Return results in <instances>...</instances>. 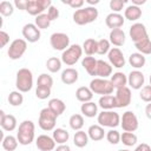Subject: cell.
Returning <instances> with one entry per match:
<instances>
[{"instance_id":"obj_51","label":"cell","mask_w":151,"mask_h":151,"mask_svg":"<svg viewBox=\"0 0 151 151\" xmlns=\"http://www.w3.org/2000/svg\"><path fill=\"white\" fill-rule=\"evenodd\" d=\"M9 42V34L5 31H0V45H1V48L5 47L7 44Z\"/></svg>"},{"instance_id":"obj_24","label":"cell","mask_w":151,"mask_h":151,"mask_svg":"<svg viewBox=\"0 0 151 151\" xmlns=\"http://www.w3.org/2000/svg\"><path fill=\"white\" fill-rule=\"evenodd\" d=\"M87 134H88V138L91 140H93V142H99L106 136V133L104 131V127L100 126L99 124L91 125L88 127V130H87Z\"/></svg>"},{"instance_id":"obj_34","label":"cell","mask_w":151,"mask_h":151,"mask_svg":"<svg viewBox=\"0 0 151 151\" xmlns=\"http://www.w3.org/2000/svg\"><path fill=\"white\" fill-rule=\"evenodd\" d=\"M1 145H2V149L6 151H14V150H17L19 142H18L17 137L8 134V136H5V138L1 140Z\"/></svg>"},{"instance_id":"obj_47","label":"cell","mask_w":151,"mask_h":151,"mask_svg":"<svg viewBox=\"0 0 151 151\" xmlns=\"http://www.w3.org/2000/svg\"><path fill=\"white\" fill-rule=\"evenodd\" d=\"M139 97L145 103H151V85H144L140 88Z\"/></svg>"},{"instance_id":"obj_32","label":"cell","mask_w":151,"mask_h":151,"mask_svg":"<svg viewBox=\"0 0 151 151\" xmlns=\"http://www.w3.org/2000/svg\"><path fill=\"white\" fill-rule=\"evenodd\" d=\"M98 105L103 109V110H113L114 107H117V103H116V98L114 96H101L99 98Z\"/></svg>"},{"instance_id":"obj_1","label":"cell","mask_w":151,"mask_h":151,"mask_svg":"<svg viewBox=\"0 0 151 151\" xmlns=\"http://www.w3.org/2000/svg\"><path fill=\"white\" fill-rule=\"evenodd\" d=\"M98 15H99V12L94 6H86V7L74 11L72 18L77 25L84 26V25L96 21L98 19Z\"/></svg>"},{"instance_id":"obj_36","label":"cell","mask_w":151,"mask_h":151,"mask_svg":"<svg viewBox=\"0 0 151 151\" xmlns=\"http://www.w3.org/2000/svg\"><path fill=\"white\" fill-rule=\"evenodd\" d=\"M84 117L83 114H79V113H76V114H72L68 119V124H70V127L74 131H79L83 129L84 126Z\"/></svg>"},{"instance_id":"obj_56","label":"cell","mask_w":151,"mask_h":151,"mask_svg":"<svg viewBox=\"0 0 151 151\" xmlns=\"http://www.w3.org/2000/svg\"><path fill=\"white\" fill-rule=\"evenodd\" d=\"M146 2V0H132V5H134V6H140V5H144Z\"/></svg>"},{"instance_id":"obj_12","label":"cell","mask_w":151,"mask_h":151,"mask_svg":"<svg viewBox=\"0 0 151 151\" xmlns=\"http://www.w3.org/2000/svg\"><path fill=\"white\" fill-rule=\"evenodd\" d=\"M116 103H117V107L118 109H123V107H126L131 104V100H132V94H131V88L125 86V87H122V88H118L116 91Z\"/></svg>"},{"instance_id":"obj_14","label":"cell","mask_w":151,"mask_h":151,"mask_svg":"<svg viewBox=\"0 0 151 151\" xmlns=\"http://www.w3.org/2000/svg\"><path fill=\"white\" fill-rule=\"evenodd\" d=\"M129 34H130L131 40H132L134 44L149 37V35H147L146 27H145V25L142 24V22H134V24L130 27Z\"/></svg>"},{"instance_id":"obj_35","label":"cell","mask_w":151,"mask_h":151,"mask_svg":"<svg viewBox=\"0 0 151 151\" xmlns=\"http://www.w3.org/2000/svg\"><path fill=\"white\" fill-rule=\"evenodd\" d=\"M83 51L87 54V55H93L97 53L98 51V40L93 39V38H88L84 41L83 44Z\"/></svg>"},{"instance_id":"obj_43","label":"cell","mask_w":151,"mask_h":151,"mask_svg":"<svg viewBox=\"0 0 151 151\" xmlns=\"http://www.w3.org/2000/svg\"><path fill=\"white\" fill-rule=\"evenodd\" d=\"M111 50V42L109 39H100L98 40V51H97V54H100V55H104L106 53H109Z\"/></svg>"},{"instance_id":"obj_10","label":"cell","mask_w":151,"mask_h":151,"mask_svg":"<svg viewBox=\"0 0 151 151\" xmlns=\"http://www.w3.org/2000/svg\"><path fill=\"white\" fill-rule=\"evenodd\" d=\"M52 6L51 0H27L26 12L31 15L38 17L44 13L45 9H48Z\"/></svg>"},{"instance_id":"obj_8","label":"cell","mask_w":151,"mask_h":151,"mask_svg":"<svg viewBox=\"0 0 151 151\" xmlns=\"http://www.w3.org/2000/svg\"><path fill=\"white\" fill-rule=\"evenodd\" d=\"M27 50V41L25 39H14L7 50V54L9 59L12 60H18L20 59Z\"/></svg>"},{"instance_id":"obj_53","label":"cell","mask_w":151,"mask_h":151,"mask_svg":"<svg viewBox=\"0 0 151 151\" xmlns=\"http://www.w3.org/2000/svg\"><path fill=\"white\" fill-rule=\"evenodd\" d=\"M134 151H151V146L149 144H146V143H142V144L136 146Z\"/></svg>"},{"instance_id":"obj_40","label":"cell","mask_w":151,"mask_h":151,"mask_svg":"<svg viewBox=\"0 0 151 151\" xmlns=\"http://www.w3.org/2000/svg\"><path fill=\"white\" fill-rule=\"evenodd\" d=\"M34 24L37 25V27H38L39 29H46V28L50 27V25H51V20H50V18H48L47 13H42V14L35 17V19H34Z\"/></svg>"},{"instance_id":"obj_15","label":"cell","mask_w":151,"mask_h":151,"mask_svg":"<svg viewBox=\"0 0 151 151\" xmlns=\"http://www.w3.org/2000/svg\"><path fill=\"white\" fill-rule=\"evenodd\" d=\"M107 58L110 64L112 65V67L116 68H122L125 66V57L123 54V52L120 51V48L118 47H112L110 50V52L107 53Z\"/></svg>"},{"instance_id":"obj_49","label":"cell","mask_w":151,"mask_h":151,"mask_svg":"<svg viewBox=\"0 0 151 151\" xmlns=\"http://www.w3.org/2000/svg\"><path fill=\"white\" fill-rule=\"evenodd\" d=\"M63 4L68 5L70 7H72V8H74V9L77 11V9H79V8H83L85 1H84V0H68V1L63 0Z\"/></svg>"},{"instance_id":"obj_30","label":"cell","mask_w":151,"mask_h":151,"mask_svg":"<svg viewBox=\"0 0 151 151\" xmlns=\"http://www.w3.org/2000/svg\"><path fill=\"white\" fill-rule=\"evenodd\" d=\"M146 63V59H145V55L139 53V52H134V53H131L130 57H129V64L134 67L136 70L138 68H142Z\"/></svg>"},{"instance_id":"obj_31","label":"cell","mask_w":151,"mask_h":151,"mask_svg":"<svg viewBox=\"0 0 151 151\" xmlns=\"http://www.w3.org/2000/svg\"><path fill=\"white\" fill-rule=\"evenodd\" d=\"M52 137H53L54 142L60 145V144H66V143L68 142V139H70V133H68L65 129H63V127H57V129L53 130Z\"/></svg>"},{"instance_id":"obj_2","label":"cell","mask_w":151,"mask_h":151,"mask_svg":"<svg viewBox=\"0 0 151 151\" xmlns=\"http://www.w3.org/2000/svg\"><path fill=\"white\" fill-rule=\"evenodd\" d=\"M34 132H35V125L32 120H24L19 124L17 138L19 144L21 145H29L34 140Z\"/></svg>"},{"instance_id":"obj_17","label":"cell","mask_w":151,"mask_h":151,"mask_svg":"<svg viewBox=\"0 0 151 151\" xmlns=\"http://www.w3.org/2000/svg\"><path fill=\"white\" fill-rule=\"evenodd\" d=\"M17 118L13 114H6L4 110H0V125L4 131H14L17 129Z\"/></svg>"},{"instance_id":"obj_42","label":"cell","mask_w":151,"mask_h":151,"mask_svg":"<svg viewBox=\"0 0 151 151\" xmlns=\"http://www.w3.org/2000/svg\"><path fill=\"white\" fill-rule=\"evenodd\" d=\"M13 12H14V4L6 0L0 2V14L2 17H11Z\"/></svg>"},{"instance_id":"obj_23","label":"cell","mask_w":151,"mask_h":151,"mask_svg":"<svg viewBox=\"0 0 151 151\" xmlns=\"http://www.w3.org/2000/svg\"><path fill=\"white\" fill-rule=\"evenodd\" d=\"M97 61L98 59H96L94 57H84L81 60V66L84 67V70L92 77L97 76Z\"/></svg>"},{"instance_id":"obj_4","label":"cell","mask_w":151,"mask_h":151,"mask_svg":"<svg viewBox=\"0 0 151 151\" xmlns=\"http://www.w3.org/2000/svg\"><path fill=\"white\" fill-rule=\"evenodd\" d=\"M98 124L103 127H110L114 129L118 125H120V116L112 110H103L97 116Z\"/></svg>"},{"instance_id":"obj_9","label":"cell","mask_w":151,"mask_h":151,"mask_svg":"<svg viewBox=\"0 0 151 151\" xmlns=\"http://www.w3.org/2000/svg\"><path fill=\"white\" fill-rule=\"evenodd\" d=\"M50 44L55 51H65L70 47V37L63 32H55L50 37Z\"/></svg>"},{"instance_id":"obj_21","label":"cell","mask_w":151,"mask_h":151,"mask_svg":"<svg viewBox=\"0 0 151 151\" xmlns=\"http://www.w3.org/2000/svg\"><path fill=\"white\" fill-rule=\"evenodd\" d=\"M112 76V65L103 59H98L97 61V77L106 79Z\"/></svg>"},{"instance_id":"obj_55","label":"cell","mask_w":151,"mask_h":151,"mask_svg":"<svg viewBox=\"0 0 151 151\" xmlns=\"http://www.w3.org/2000/svg\"><path fill=\"white\" fill-rule=\"evenodd\" d=\"M145 114L149 119H151V103H149L146 106H145Z\"/></svg>"},{"instance_id":"obj_48","label":"cell","mask_w":151,"mask_h":151,"mask_svg":"<svg viewBox=\"0 0 151 151\" xmlns=\"http://www.w3.org/2000/svg\"><path fill=\"white\" fill-rule=\"evenodd\" d=\"M125 4H126L125 0H111L109 6H110V8L112 9L113 13H119L124 8Z\"/></svg>"},{"instance_id":"obj_59","label":"cell","mask_w":151,"mask_h":151,"mask_svg":"<svg viewBox=\"0 0 151 151\" xmlns=\"http://www.w3.org/2000/svg\"><path fill=\"white\" fill-rule=\"evenodd\" d=\"M150 85H151V74H150Z\"/></svg>"},{"instance_id":"obj_7","label":"cell","mask_w":151,"mask_h":151,"mask_svg":"<svg viewBox=\"0 0 151 151\" xmlns=\"http://www.w3.org/2000/svg\"><path fill=\"white\" fill-rule=\"evenodd\" d=\"M83 46L78 45V44H73L71 45L67 50H65L61 54V61L67 65V66H72L74 65L83 55Z\"/></svg>"},{"instance_id":"obj_58","label":"cell","mask_w":151,"mask_h":151,"mask_svg":"<svg viewBox=\"0 0 151 151\" xmlns=\"http://www.w3.org/2000/svg\"><path fill=\"white\" fill-rule=\"evenodd\" d=\"M117 151H130L129 149H120V150H117Z\"/></svg>"},{"instance_id":"obj_22","label":"cell","mask_w":151,"mask_h":151,"mask_svg":"<svg viewBox=\"0 0 151 151\" xmlns=\"http://www.w3.org/2000/svg\"><path fill=\"white\" fill-rule=\"evenodd\" d=\"M109 40L112 45L119 47V46H123L125 44V32L122 29V28H116V29H111L110 32V35H109Z\"/></svg>"},{"instance_id":"obj_28","label":"cell","mask_w":151,"mask_h":151,"mask_svg":"<svg viewBox=\"0 0 151 151\" xmlns=\"http://www.w3.org/2000/svg\"><path fill=\"white\" fill-rule=\"evenodd\" d=\"M76 98L81 101V103H87V101H91L92 98H93V92L91 91L90 87H86V86H80L77 88L76 91Z\"/></svg>"},{"instance_id":"obj_3","label":"cell","mask_w":151,"mask_h":151,"mask_svg":"<svg viewBox=\"0 0 151 151\" xmlns=\"http://www.w3.org/2000/svg\"><path fill=\"white\" fill-rule=\"evenodd\" d=\"M15 86H17L18 91H20L21 93L31 91V88L33 87V73H32V71L26 68V67L20 68L17 72Z\"/></svg>"},{"instance_id":"obj_54","label":"cell","mask_w":151,"mask_h":151,"mask_svg":"<svg viewBox=\"0 0 151 151\" xmlns=\"http://www.w3.org/2000/svg\"><path fill=\"white\" fill-rule=\"evenodd\" d=\"M54 151H71V147L67 144H60L54 149Z\"/></svg>"},{"instance_id":"obj_20","label":"cell","mask_w":151,"mask_h":151,"mask_svg":"<svg viewBox=\"0 0 151 151\" xmlns=\"http://www.w3.org/2000/svg\"><path fill=\"white\" fill-rule=\"evenodd\" d=\"M61 81L65 84V85H72L74 83H77L78 78H79V73L76 68L73 67H67L65 68L63 72H61Z\"/></svg>"},{"instance_id":"obj_41","label":"cell","mask_w":151,"mask_h":151,"mask_svg":"<svg viewBox=\"0 0 151 151\" xmlns=\"http://www.w3.org/2000/svg\"><path fill=\"white\" fill-rule=\"evenodd\" d=\"M8 103L12 106H20L24 103V96L20 91H12L8 94Z\"/></svg>"},{"instance_id":"obj_6","label":"cell","mask_w":151,"mask_h":151,"mask_svg":"<svg viewBox=\"0 0 151 151\" xmlns=\"http://www.w3.org/2000/svg\"><path fill=\"white\" fill-rule=\"evenodd\" d=\"M93 94H101V96H109L113 92V86L109 79L104 78H94L91 80L90 86Z\"/></svg>"},{"instance_id":"obj_52","label":"cell","mask_w":151,"mask_h":151,"mask_svg":"<svg viewBox=\"0 0 151 151\" xmlns=\"http://www.w3.org/2000/svg\"><path fill=\"white\" fill-rule=\"evenodd\" d=\"M13 4H14V6H15L18 9L26 11V7H27V0H15Z\"/></svg>"},{"instance_id":"obj_39","label":"cell","mask_w":151,"mask_h":151,"mask_svg":"<svg viewBox=\"0 0 151 151\" xmlns=\"http://www.w3.org/2000/svg\"><path fill=\"white\" fill-rule=\"evenodd\" d=\"M61 64H63L61 59H59L58 57H51L46 61V67L51 73H57L58 71H60Z\"/></svg>"},{"instance_id":"obj_29","label":"cell","mask_w":151,"mask_h":151,"mask_svg":"<svg viewBox=\"0 0 151 151\" xmlns=\"http://www.w3.org/2000/svg\"><path fill=\"white\" fill-rule=\"evenodd\" d=\"M140 17H142V9L138 6L130 5L124 11V18L127 19V20H130V21H136Z\"/></svg>"},{"instance_id":"obj_27","label":"cell","mask_w":151,"mask_h":151,"mask_svg":"<svg viewBox=\"0 0 151 151\" xmlns=\"http://www.w3.org/2000/svg\"><path fill=\"white\" fill-rule=\"evenodd\" d=\"M80 111H81L83 116H85L87 118H93V117L98 116V105L93 101L83 103L80 106Z\"/></svg>"},{"instance_id":"obj_13","label":"cell","mask_w":151,"mask_h":151,"mask_svg":"<svg viewBox=\"0 0 151 151\" xmlns=\"http://www.w3.org/2000/svg\"><path fill=\"white\" fill-rule=\"evenodd\" d=\"M21 33H22V37L25 38V40L27 42H37V41H39V39L41 37V32L37 27V25L29 24V22L22 27Z\"/></svg>"},{"instance_id":"obj_26","label":"cell","mask_w":151,"mask_h":151,"mask_svg":"<svg viewBox=\"0 0 151 151\" xmlns=\"http://www.w3.org/2000/svg\"><path fill=\"white\" fill-rule=\"evenodd\" d=\"M113 88L118 90V88H122V87H125L127 85V76L124 74L123 72H116L111 76V79H110Z\"/></svg>"},{"instance_id":"obj_44","label":"cell","mask_w":151,"mask_h":151,"mask_svg":"<svg viewBox=\"0 0 151 151\" xmlns=\"http://www.w3.org/2000/svg\"><path fill=\"white\" fill-rule=\"evenodd\" d=\"M37 86H47V87L52 88V86H53V78L50 74H47V73H41L38 77Z\"/></svg>"},{"instance_id":"obj_57","label":"cell","mask_w":151,"mask_h":151,"mask_svg":"<svg viewBox=\"0 0 151 151\" xmlns=\"http://www.w3.org/2000/svg\"><path fill=\"white\" fill-rule=\"evenodd\" d=\"M86 2L88 4V6H92V5L99 4V0H86Z\"/></svg>"},{"instance_id":"obj_46","label":"cell","mask_w":151,"mask_h":151,"mask_svg":"<svg viewBox=\"0 0 151 151\" xmlns=\"http://www.w3.org/2000/svg\"><path fill=\"white\" fill-rule=\"evenodd\" d=\"M51 96V87L47 86H37L35 88V97L38 99H47Z\"/></svg>"},{"instance_id":"obj_19","label":"cell","mask_w":151,"mask_h":151,"mask_svg":"<svg viewBox=\"0 0 151 151\" xmlns=\"http://www.w3.org/2000/svg\"><path fill=\"white\" fill-rule=\"evenodd\" d=\"M124 17L120 13H110L106 15L105 18V24L109 28L111 29H116V28H120L124 25Z\"/></svg>"},{"instance_id":"obj_5","label":"cell","mask_w":151,"mask_h":151,"mask_svg":"<svg viewBox=\"0 0 151 151\" xmlns=\"http://www.w3.org/2000/svg\"><path fill=\"white\" fill-rule=\"evenodd\" d=\"M57 118L58 116H55L48 107H44L39 113L38 124L40 129L44 131H53L55 129Z\"/></svg>"},{"instance_id":"obj_25","label":"cell","mask_w":151,"mask_h":151,"mask_svg":"<svg viewBox=\"0 0 151 151\" xmlns=\"http://www.w3.org/2000/svg\"><path fill=\"white\" fill-rule=\"evenodd\" d=\"M47 107H48L55 116L59 117V116H61V114L65 112V110H66V104H65L61 99H59V98H52V99H50Z\"/></svg>"},{"instance_id":"obj_33","label":"cell","mask_w":151,"mask_h":151,"mask_svg":"<svg viewBox=\"0 0 151 151\" xmlns=\"http://www.w3.org/2000/svg\"><path fill=\"white\" fill-rule=\"evenodd\" d=\"M88 139H90V138H88L87 132H85V131H83V130H79V131H77V132L74 133V136H73V144H74L77 147L81 149V147H85V146L87 145Z\"/></svg>"},{"instance_id":"obj_38","label":"cell","mask_w":151,"mask_h":151,"mask_svg":"<svg viewBox=\"0 0 151 151\" xmlns=\"http://www.w3.org/2000/svg\"><path fill=\"white\" fill-rule=\"evenodd\" d=\"M120 142L125 145V146H133L137 144L138 142V137L134 132H126L124 131L120 134Z\"/></svg>"},{"instance_id":"obj_11","label":"cell","mask_w":151,"mask_h":151,"mask_svg":"<svg viewBox=\"0 0 151 151\" xmlns=\"http://www.w3.org/2000/svg\"><path fill=\"white\" fill-rule=\"evenodd\" d=\"M138 118L132 111H126L120 118V126L126 132H134L138 129Z\"/></svg>"},{"instance_id":"obj_18","label":"cell","mask_w":151,"mask_h":151,"mask_svg":"<svg viewBox=\"0 0 151 151\" xmlns=\"http://www.w3.org/2000/svg\"><path fill=\"white\" fill-rule=\"evenodd\" d=\"M55 144L57 143L54 142L53 137H50L47 134H40L35 139V145L40 151H52L55 149Z\"/></svg>"},{"instance_id":"obj_16","label":"cell","mask_w":151,"mask_h":151,"mask_svg":"<svg viewBox=\"0 0 151 151\" xmlns=\"http://www.w3.org/2000/svg\"><path fill=\"white\" fill-rule=\"evenodd\" d=\"M144 83H145V77H144L143 72H140L139 70H133L129 73L127 84H129L130 88L140 90L144 86Z\"/></svg>"},{"instance_id":"obj_50","label":"cell","mask_w":151,"mask_h":151,"mask_svg":"<svg viewBox=\"0 0 151 151\" xmlns=\"http://www.w3.org/2000/svg\"><path fill=\"white\" fill-rule=\"evenodd\" d=\"M47 15H48V18H50V20L51 21H53V20H57L58 18H59V9L55 7V6H50V8L47 9Z\"/></svg>"},{"instance_id":"obj_45","label":"cell","mask_w":151,"mask_h":151,"mask_svg":"<svg viewBox=\"0 0 151 151\" xmlns=\"http://www.w3.org/2000/svg\"><path fill=\"white\" fill-rule=\"evenodd\" d=\"M106 139H107V142L110 143V144H112V145H116V144H118V143H120V133L117 131V130H114V129H111V130H109L107 132H106Z\"/></svg>"},{"instance_id":"obj_37","label":"cell","mask_w":151,"mask_h":151,"mask_svg":"<svg viewBox=\"0 0 151 151\" xmlns=\"http://www.w3.org/2000/svg\"><path fill=\"white\" fill-rule=\"evenodd\" d=\"M134 47L137 48V51L144 55H147V54H151V39L147 37L138 42L134 44Z\"/></svg>"}]
</instances>
